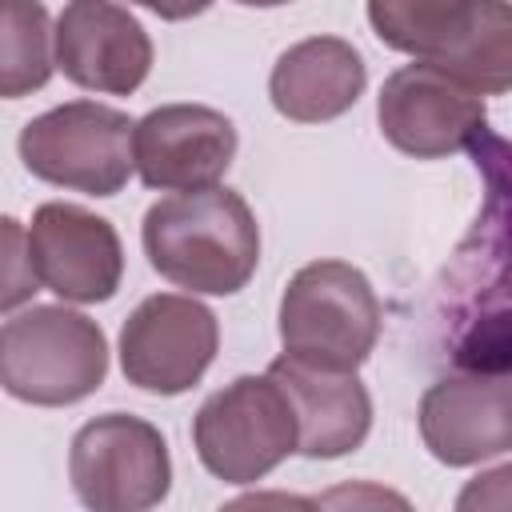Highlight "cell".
<instances>
[{"label": "cell", "mask_w": 512, "mask_h": 512, "mask_svg": "<svg viewBox=\"0 0 512 512\" xmlns=\"http://www.w3.org/2000/svg\"><path fill=\"white\" fill-rule=\"evenodd\" d=\"M424 448L448 468H472L512 448V392L504 372H456L424 388L416 408Z\"/></svg>", "instance_id": "cell-12"}, {"label": "cell", "mask_w": 512, "mask_h": 512, "mask_svg": "<svg viewBox=\"0 0 512 512\" xmlns=\"http://www.w3.org/2000/svg\"><path fill=\"white\" fill-rule=\"evenodd\" d=\"M56 72L44 0H0V100L40 92Z\"/></svg>", "instance_id": "cell-17"}, {"label": "cell", "mask_w": 512, "mask_h": 512, "mask_svg": "<svg viewBox=\"0 0 512 512\" xmlns=\"http://www.w3.org/2000/svg\"><path fill=\"white\" fill-rule=\"evenodd\" d=\"M244 8H280V4H292V0H236Z\"/></svg>", "instance_id": "cell-20"}, {"label": "cell", "mask_w": 512, "mask_h": 512, "mask_svg": "<svg viewBox=\"0 0 512 512\" xmlns=\"http://www.w3.org/2000/svg\"><path fill=\"white\" fill-rule=\"evenodd\" d=\"M380 296L348 260H312L280 296V344L324 368H360L380 340Z\"/></svg>", "instance_id": "cell-3"}, {"label": "cell", "mask_w": 512, "mask_h": 512, "mask_svg": "<svg viewBox=\"0 0 512 512\" xmlns=\"http://www.w3.org/2000/svg\"><path fill=\"white\" fill-rule=\"evenodd\" d=\"M444 72L460 76L484 96H504L512 84V12L508 0H476L468 24L440 60Z\"/></svg>", "instance_id": "cell-15"}, {"label": "cell", "mask_w": 512, "mask_h": 512, "mask_svg": "<svg viewBox=\"0 0 512 512\" xmlns=\"http://www.w3.org/2000/svg\"><path fill=\"white\" fill-rule=\"evenodd\" d=\"M140 244L148 264L192 296H232L260 264V224L248 200L220 184L156 200L144 212Z\"/></svg>", "instance_id": "cell-1"}, {"label": "cell", "mask_w": 512, "mask_h": 512, "mask_svg": "<svg viewBox=\"0 0 512 512\" xmlns=\"http://www.w3.org/2000/svg\"><path fill=\"white\" fill-rule=\"evenodd\" d=\"M52 60L84 92L132 96L152 72V36L116 0H68L52 24Z\"/></svg>", "instance_id": "cell-9"}, {"label": "cell", "mask_w": 512, "mask_h": 512, "mask_svg": "<svg viewBox=\"0 0 512 512\" xmlns=\"http://www.w3.org/2000/svg\"><path fill=\"white\" fill-rule=\"evenodd\" d=\"M40 292V276L28 248V228L0 212V316L24 308Z\"/></svg>", "instance_id": "cell-18"}, {"label": "cell", "mask_w": 512, "mask_h": 512, "mask_svg": "<svg viewBox=\"0 0 512 512\" xmlns=\"http://www.w3.org/2000/svg\"><path fill=\"white\" fill-rule=\"evenodd\" d=\"M220 348V324L208 304L180 292L144 296L120 328V372L152 396H180L204 380Z\"/></svg>", "instance_id": "cell-8"}, {"label": "cell", "mask_w": 512, "mask_h": 512, "mask_svg": "<svg viewBox=\"0 0 512 512\" xmlns=\"http://www.w3.org/2000/svg\"><path fill=\"white\" fill-rule=\"evenodd\" d=\"M268 376L284 388L296 412V452L308 460H336L356 452L372 432V396L356 368H324L280 352Z\"/></svg>", "instance_id": "cell-13"}, {"label": "cell", "mask_w": 512, "mask_h": 512, "mask_svg": "<svg viewBox=\"0 0 512 512\" xmlns=\"http://www.w3.org/2000/svg\"><path fill=\"white\" fill-rule=\"evenodd\" d=\"M376 124L396 152L412 160H444L476 144L488 124V104L484 92L440 64L412 60L384 80L376 96Z\"/></svg>", "instance_id": "cell-7"}, {"label": "cell", "mask_w": 512, "mask_h": 512, "mask_svg": "<svg viewBox=\"0 0 512 512\" xmlns=\"http://www.w3.org/2000/svg\"><path fill=\"white\" fill-rule=\"evenodd\" d=\"M132 128L136 120L120 108L96 100H68L32 116L20 128V160L24 168L56 188L84 196H116L132 164Z\"/></svg>", "instance_id": "cell-4"}, {"label": "cell", "mask_w": 512, "mask_h": 512, "mask_svg": "<svg viewBox=\"0 0 512 512\" xmlns=\"http://www.w3.org/2000/svg\"><path fill=\"white\" fill-rule=\"evenodd\" d=\"M476 0H368L376 40L412 60H440L468 24Z\"/></svg>", "instance_id": "cell-16"}, {"label": "cell", "mask_w": 512, "mask_h": 512, "mask_svg": "<svg viewBox=\"0 0 512 512\" xmlns=\"http://www.w3.org/2000/svg\"><path fill=\"white\" fill-rule=\"evenodd\" d=\"M368 88L364 56L340 36H308L280 52L268 76V100L284 120L328 124Z\"/></svg>", "instance_id": "cell-14"}, {"label": "cell", "mask_w": 512, "mask_h": 512, "mask_svg": "<svg viewBox=\"0 0 512 512\" xmlns=\"http://www.w3.org/2000/svg\"><path fill=\"white\" fill-rule=\"evenodd\" d=\"M192 448L224 484H256L296 452V412L264 376H236L192 416Z\"/></svg>", "instance_id": "cell-5"}, {"label": "cell", "mask_w": 512, "mask_h": 512, "mask_svg": "<svg viewBox=\"0 0 512 512\" xmlns=\"http://www.w3.org/2000/svg\"><path fill=\"white\" fill-rule=\"evenodd\" d=\"M68 480L92 512H144L172 488L168 440L132 412H104L76 428L68 448Z\"/></svg>", "instance_id": "cell-6"}, {"label": "cell", "mask_w": 512, "mask_h": 512, "mask_svg": "<svg viewBox=\"0 0 512 512\" xmlns=\"http://www.w3.org/2000/svg\"><path fill=\"white\" fill-rule=\"evenodd\" d=\"M108 376L104 328L64 304H32L0 324V388L36 408L88 400Z\"/></svg>", "instance_id": "cell-2"}, {"label": "cell", "mask_w": 512, "mask_h": 512, "mask_svg": "<svg viewBox=\"0 0 512 512\" xmlns=\"http://www.w3.org/2000/svg\"><path fill=\"white\" fill-rule=\"evenodd\" d=\"M132 4L156 12L160 20H192V16L212 8V0H132Z\"/></svg>", "instance_id": "cell-19"}, {"label": "cell", "mask_w": 512, "mask_h": 512, "mask_svg": "<svg viewBox=\"0 0 512 512\" xmlns=\"http://www.w3.org/2000/svg\"><path fill=\"white\" fill-rule=\"evenodd\" d=\"M28 248L40 284L68 304H104L124 280V244L116 228L80 204H40L28 224Z\"/></svg>", "instance_id": "cell-10"}, {"label": "cell", "mask_w": 512, "mask_h": 512, "mask_svg": "<svg viewBox=\"0 0 512 512\" xmlns=\"http://www.w3.org/2000/svg\"><path fill=\"white\" fill-rule=\"evenodd\" d=\"M236 124L208 104H160L132 128V164L156 192L220 184L236 156Z\"/></svg>", "instance_id": "cell-11"}]
</instances>
